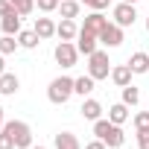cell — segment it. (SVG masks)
<instances>
[{
  "instance_id": "obj_16",
  "label": "cell",
  "mask_w": 149,
  "mask_h": 149,
  "mask_svg": "<svg viewBox=\"0 0 149 149\" xmlns=\"http://www.w3.org/2000/svg\"><path fill=\"white\" fill-rule=\"evenodd\" d=\"M79 111H82V117H85V120H91V123H97V120L102 117V105H100L97 100H91V97L82 102V108H79Z\"/></svg>"
},
{
  "instance_id": "obj_20",
  "label": "cell",
  "mask_w": 149,
  "mask_h": 149,
  "mask_svg": "<svg viewBox=\"0 0 149 149\" xmlns=\"http://www.w3.org/2000/svg\"><path fill=\"white\" fill-rule=\"evenodd\" d=\"M79 9H82L79 0H61V3H58L61 18H70V21H76V18H79Z\"/></svg>"
},
{
  "instance_id": "obj_27",
  "label": "cell",
  "mask_w": 149,
  "mask_h": 149,
  "mask_svg": "<svg viewBox=\"0 0 149 149\" xmlns=\"http://www.w3.org/2000/svg\"><path fill=\"white\" fill-rule=\"evenodd\" d=\"M58 3H61V0H35V6H38L41 12H56Z\"/></svg>"
},
{
  "instance_id": "obj_23",
  "label": "cell",
  "mask_w": 149,
  "mask_h": 149,
  "mask_svg": "<svg viewBox=\"0 0 149 149\" xmlns=\"http://www.w3.org/2000/svg\"><path fill=\"white\" fill-rule=\"evenodd\" d=\"M15 38H18V35H3V38H0V53H3V56H12V53L21 47Z\"/></svg>"
},
{
  "instance_id": "obj_25",
  "label": "cell",
  "mask_w": 149,
  "mask_h": 149,
  "mask_svg": "<svg viewBox=\"0 0 149 149\" xmlns=\"http://www.w3.org/2000/svg\"><path fill=\"white\" fill-rule=\"evenodd\" d=\"M134 129H137V132L149 129V111H137V114H134Z\"/></svg>"
},
{
  "instance_id": "obj_3",
  "label": "cell",
  "mask_w": 149,
  "mask_h": 149,
  "mask_svg": "<svg viewBox=\"0 0 149 149\" xmlns=\"http://www.w3.org/2000/svg\"><path fill=\"white\" fill-rule=\"evenodd\" d=\"M3 129L12 134V140H15L18 149H29V146H32V129H29V123H24V120H9Z\"/></svg>"
},
{
  "instance_id": "obj_22",
  "label": "cell",
  "mask_w": 149,
  "mask_h": 149,
  "mask_svg": "<svg viewBox=\"0 0 149 149\" xmlns=\"http://www.w3.org/2000/svg\"><path fill=\"white\" fill-rule=\"evenodd\" d=\"M123 102H126L129 108H134V105L140 102V91H137L134 85H126V88H123Z\"/></svg>"
},
{
  "instance_id": "obj_26",
  "label": "cell",
  "mask_w": 149,
  "mask_h": 149,
  "mask_svg": "<svg viewBox=\"0 0 149 149\" xmlns=\"http://www.w3.org/2000/svg\"><path fill=\"white\" fill-rule=\"evenodd\" d=\"M79 3H82V6H91L94 12H102V9H108L111 0H79Z\"/></svg>"
},
{
  "instance_id": "obj_7",
  "label": "cell",
  "mask_w": 149,
  "mask_h": 149,
  "mask_svg": "<svg viewBox=\"0 0 149 149\" xmlns=\"http://www.w3.org/2000/svg\"><path fill=\"white\" fill-rule=\"evenodd\" d=\"M105 24H108V18H105L102 12H91V15H85V21H82V26H79V29H85V32H94V35L100 38V32L105 29Z\"/></svg>"
},
{
  "instance_id": "obj_10",
  "label": "cell",
  "mask_w": 149,
  "mask_h": 149,
  "mask_svg": "<svg viewBox=\"0 0 149 149\" xmlns=\"http://www.w3.org/2000/svg\"><path fill=\"white\" fill-rule=\"evenodd\" d=\"M56 35H58L61 41H76V35H79V26H76V21L61 18V24H56Z\"/></svg>"
},
{
  "instance_id": "obj_9",
  "label": "cell",
  "mask_w": 149,
  "mask_h": 149,
  "mask_svg": "<svg viewBox=\"0 0 149 149\" xmlns=\"http://www.w3.org/2000/svg\"><path fill=\"white\" fill-rule=\"evenodd\" d=\"M100 38L94 35V32H85V29H79V35H76V50L82 53V56H91V53H97L100 47Z\"/></svg>"
},
{
  "instance_id": "obj_21",
  "label": "cell",
  "mask_w": 149,
  "mask_h": 149,
  "mask_svg": "<svg viewBox=\"0 0 149 149\" xmlns=\"http://www.w3.org/2000/svg\"><path fill=\"white\" fill-rule=\"evenodd\" d=\"M18 44H21L24 50H35V47L41 44V38H38V32H35V29H26V32L21 29V32H18Z\"/></svg>"
},
{
  "instance_id": "obj_32",
  "label": "cell",
  "mask_w": 149,
  "mask_h": 149,
  "mask_svg": "<svg viewBox=\"0 0 149 149\" xmlns=\"http://www.w3.org/2000/svg\"><path fill=\"white\" fill-rule=\"evenodd\" d=\"M6 73V61H3V53H0V76Z\"/></svg>"
},
{
  "instance_id": "obj_1",
  "label": "cell",
  "mask_w": 149,
  "mask_h": 149,
  "mask_svg": "<svg viewBox=\"0 0 149 149\" xmlns=\"http://www.w3.org/2000/svg\"><path fill=\"white\" fill-rule=\"evenodd\" d=\"M94 134L108 146V149H120L123 143H126V134H123V129L117 126V123H111V120H97L94 123Z\"/></svg>"
},
{
  "instance_id": "obj_2",
  "label": "cell",
  "mask_w": 149,
  "mask_h": 149,
  "mask_svg": "<svg viewBox=\"0 0 149 149\" xmlns=\"http://www.w3.org/2000/svg\"><path fill=\"white\" fill-rule=\"evenodd\" d=\"M70 97H73V79L70 76H56L47 88V100L53 105H64Z\"/></svg>"
},
{
  "instance_id": "obj_17",
  "label": "cell",
  "mask_w": 149,
  "mask_h": 149,
  "mask_svg": "<svg viewBox=\"0 0 149 149\" xmlns=\"http://www.w3.org/2000/svg\"><path fill=\"white\" fill-rule=\"evenodd\" d=\"M35 32H38V38L41 41H47V38H53L56 35V24L50 21V18H35V26H32Z\"/></svg>"
},
{
  "instance_id": "obj_19",
  "label": "cell",
  "mask_w": 149,
  "mask_h": 149,
  "mask_svg": "<svg viewBox=\"0 0 149 149\" xmlns=\"http://www.w3.org/2000/svg\"><path fill=\"white\" fill-rule=\"evenodd\" d=\"M129 67L132 73H149V53H132Z\"/></svg>"
},
{
  "instance_id": "obj_6",
  "label": "cell",
  "mask_w": 149,
  "mask_h": 149,
  "mask_svg": "<svg viewBox=\"0 0 149 149\" xmlns=\"http://www.w3.org/2000/svg\"><path fill=\"white\" fill-rule=\"evenodd\" d=\"M111 15H114V24H117V26H123V29H126V26H132V24L137 21L134 3H126V0H120V3L114 6V12H111Z\"/></svg>"
},
{
  "instance_id": "obj_8",
  "label": "cell",
  "mask_w": 149,
  "mask_h": 149,
  "mask_svg": "<svg viewBox=\"0 0 149 149\" xmlns=\"http://www.w3.org/2000/svg\"><path fill=\"white\" fill-rule=\"evenodd\" d=\"M100 44H105V47H120V44H123V26L105 24V29L100 32Z\"/></svg>"
},
{
  "instance_id": "obj_24",
  "label": "cell",
  "mask_w": 149,
  "mask_h": 149,
  "mask_svg": "<svg viewBox=\"0 0 149 149\" xmlns=\"http://www.w3.org/2000/svg\"><path fill=\"white\" fill-rule=\"evenodd\" d=\"M12 6H15V12L24 18V15H32V12H35V0H12Z\"/></svg>"
},
{
  "instance_id": "obj_14",
  "label": "cell",
  "mask_w": 149,
  "mask_h": 149,
  "mask_svg": "<svg viewBox=\"0 0 149 149\" xmlns=\"http://www.w3.org/2000/svg\"><path fill=\"white\" fill-rule=\"evenodd\" d=\"M94 85H97V79L91 76V73H85V76H79V79H73V94H79V97H91Z\"/></svg>"
},
{
  "instance_id": "obj_34",
  "label": "cell",
  "mask_w": 149,
  "mask_h": 149,
  "mask_svg": "<svg viewBox=\"0 0 149 149\" xmlns=\"http://www.w3.org/2000/svg\"><path fill=\"white\" fill-rule=\"evenodd\" d=\"M29 149H47V146H35V143H32V146H29Z\"/></svg>"
},
{
  "instance_id": "obj_5",
  "label": "cell",
  "mask_w": 149,
  "mask_h": 149,
  "mask_svg": "<svg viewBox=\"0 0 149 149\" xmlns=\"http://www.w3.org/2000/svg\"><path fill=\"white\" fill-rule=\"evenodd\" d=\"M53 56H56V61H58L61 67H73L76 58H79V50H76L73 41H58L56 50H53Z\"/></svg>"
},
{
  "instance_id": "obj_33",
  "label": "cell",
  "mask_w": 149,
  "mask_h": 149,
  "mask_svg": "<svg viewBox=\"0 0 149 149\" xmlns=\"http://www.w3.org/2000/svg\"><path fill=\"white\" fill-rule=\"evenodd\" d=\"M3 126H6V111L0 108V129H3Z\"/></svg>"
},
{
  "instance_id": "obj_4",
  "label": "cell",
  "mask_w": 149,
  "mask_h": 149,
  "mask_svg": "<svg viewBox=\"0 0 149 149\" xmlns=\"http://www.w3.org/2000/svg\"><path fill=\"white\" fill-rule=\"evenodd\" d=\"M88 73H91L97 82L111 76V61H108V53L105 50H97V53L88 56Z\"/></svg>"
},
{
  "instance_id": "obj_11",
  "label": "cell",
  "mask_w": 149,
  "mask_h": 149,
  "mask_svg": "<svg viewBox=\"0 0 149 149\" xmlns=\"http://www.w3.org/2000/svg\"><path fill=\"white\" fill-rule=\"evenodd\" d=\"M111 82H114L117 88L132 85V67H129V64H117V67H111Z\"/></svg>"
},
{
  "instance_id": "obj_13",
  "label": "cell",
  "mask_w": 149,
  "mask_h": 149,
  "mask_svg": "<svg viewBox=\"0 0 149 149\" xmlns=\"http://www.w3.org/2000/svg\"><path fill=\"white\" fill-rule=\"evenodd\" d=\"M18 88H21V79L15 76V73H3V76H0V94L3 97H15Z\"/></svg>"
},
{
  "instance_id": "obj_18",
  "label": "cell",
  "mask_w": 149,
  "mask_h": 149,
  "mask_svg": "<svg viewBox=\"0 0 149 149\" xmlns=\"http://www.w3.org/2000/svg\"><path fill=\"white\" fill-rule=\"evenodd\" d=\"M108 120L117 123V126H123V123L129 120V105H126V102H114V105L108 108Z\"/></svg>"
},
{
  "instance_id": "obj_36",
  "label": "cell",
  "mask_w": 149,
  "mask_h": 149,
  "mask_svg": "<svg viewBox=\"0 0 149 149\" xmlns=\"http://www.w3.org/2000/svg\"><path fill=\"white\" fill-rule=\"evenodd\" d=\"M146 29H149V18H146Z\"/></svg>"
},
{
  "instance_id": "obj_28",
  "label": "cell",
  "mask_w": 149,
  "mask_h": 149,
  "mask_svg": "<svg viewBox=\"0 0 149 149\" xmlns=\"http://www.w3.org/2000/svg\"><path fill=\"white\" fill-rule=\"evenodd\" d=\"M0 149H18L15 140H12V134H9L6 129H0Z\"/></svg>"
},
{
  "instance_id": "obj_15",
  "label": "cell",
  "mask_w": 149,
  "mask_h": 149,
  "mask_svg": "<svg viewBox=\"0 0 149 149\" xmlns=\"http://www.w3.org/2000/svg\"><path fill=\"white\" fill-rule=\"evenodd\" d=\"M0 29H3V35H18L21 32V15L18 12L3 15V18H0Z\"/></svg>"
},
{
  "instance_id": "obj_31",
  "label": "cell",
  "mask_w": 149,
  "mask_h": 149,
  "mask_svg": "<svg viewBox=\"0 0 149 149\" xmlns=\"http://www.w3.org/2000/svg\"><path fill=\"white\" fill-rule=\"evenodd\" d=\"M85 149H108V146H105V143H102L100 137H94L91 143H85Z\"/></svg>"
},
{
  "instance_id": "obj_37",
  "label": "cell",
  "mask_w": 149,
  "mask_h": 149,
  "mask_svg": "<svg viewBox=\"0 0 149 149\" xmlns=\"http://www.w3.org/2000/svg\"><path fill=\"white\" fill-rule=\"evenodd\" d=\"M146 53H149V47H146Z\"/></svg>"
},
{
  "instance_id": "obj_12",
  "label": "cell",
  "mask_w": 149,
  "mask_h": 149,
  "mask_svg": "<svg viewBox=\"0 0 149 149\" xmlns=\"http://www.w3.org/2000/svg\"><path fill=\"white\" fill-rule=\"evenodd\" d=\"M53 146H56V149H82L79 137L73 134V132H58L56 140H53Z\"/></svg>"
},
{
  "instance_id": "obj_35",
  "label": "cell",
  "mask_w": 149,
  "mask_h": 149,
  "mask_svg": "<svg viewBox=\"0 0 149 149\" xmlns=\"http://www.w3.org/2000/svg\"><path fill=\"white\" fill-rule=\"evenodd\" d=\"M126 3H140V0H126Z\"/></svg>"
},
{
  "instance_id": "obj_29",
  "label": "cell",
  "mask_w": 149,
  "mask_h": 149,
  "mask_svg": "<svg viewBox=\"0 0 149 149\" xmlns=\"http://www.w3.org/2000/svg\"><path fill=\"white\" fill-rule=\"evenodd\" d=\"M137 146H140V149H149V129L137 132Z\"/></svg>"
},
{
  "instance_id": "obj_30",
  "label": "cell",
  "mask_w": 149,
  "mask_h": 149,
  "mask_svg": "<svg viewBox=\"0 0 149 149\" xmlns=\"http://www.w3.org/2000/svg\"><path fill=\"white\" fill-rule=\"evenodd\" d=\"M12 12H15L12 0H0V18H3V15H12Z\"/></svg>"
}]
</instances>
